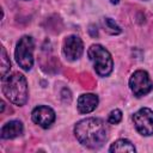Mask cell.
I'll return each mask as SVG.
<instances>
[{"label":"cell","instance_id":"1","mask_svg":"<svg viewBox=\"0 0 153 153\" xmlns=\"http://www.w3.org/2000/svg\"><path fill=\"white\" fill-rule=\"evenodd\" d=\"M74 134L81 145L88 148H99L108 139L109 128L103 120L90 117L75 124Z\"/></svg>","mask_w":153,"mask_h":153},{"label":"cell","instance_id":"2","mask_svg":"<svg viewBox=\"0 0 153 153\" xmlns=\"http://www.w3.org/2000/svg\"><path fill=\"white\" fill-rule=\"evenodd\" d=\"M2 92L6 98L16 105H24L27 100V82L23 74L13 73L1 79Z\"/></svg>","mask_w":153,"mask_h":153},{"label":"cell","instance_id":"3","mask_svg":"<svg viewBox=\"0 0 153 153\" xmlns=\"http://www.w3.org/2000/svg\"><path fill=\"white\" fill-rule=\"evenodd\" d=\"M87 54L98 75L108 76L112 72V57L104 47H102L100 44H93L88 48Z\"/></svg>","mask_w":153,"mask_h":153},{"label":"cell","instance_id":"4","mask_svg":"<svg viewBox=\"0 0 153 153\" xmlns=\"http://www.w3.org/2000/svg\"><path fill=\"white\" fill-rule=\"evenodd\" d=\"M33 41L30 36H23L16 47V60L24 71H30L33 65Z\"/></svg>","mask_w":153,"mask_h":153},{"label":"cell","instance_id":"5","mask_svg":"<svg viewBox=\"0 0 153 153\" xmlns=\"http://www.w3.org/2000/svg\"><path fill=\"white\" fill-rule=\"evenodd\" d=\"M129 86L134 96L136 97H142L147 93H149L153 88V82L146 71H136L134 74L130 76L129 80Z\"/></svg>","mask_w":153,"mask_h":153},{"label":"cell","instance_id":"6","mask_svg":"<svg viewBox=\"0 0 153 153\" xmlns=\"http://www.w3.org/2000/svg\"><path fill=\"white\" fill-rule=\"evenodd\" d=\"M136 130L145 136L153 134V111L148 108H142L133 116Z\"/></svg>","mask_w":153,"mask_h":153},{"label":"cell","instance_id":"7","mask_svg":"<svg viewBox=\"0 0 153 153\" xmlns=\"http://www.w3.org/2000/svg\"><path fill=\"white\" fill-rule=\"evenodd\" d=\"M62 51L67 60H69V61L78 60L82 55V51H84V43H82L81 38L75 35H71V36L66 37V39L63 42Z\"/></svg>","mask_w":153,"mask_h":153},{"label":"cell","instance_id":"8","mask_svg":"<svg viewBox=\"0 0 153 153\" xmlns=\"http://www.w3.org/2000/svg\"><path fill=\"white\" fill-rule=\"evenodd\" d=\"M32 121L41 126L42 128H48L53 124L55 121V112L51 108L45 106V105H39L33 109L32 111Z\"/></svg>","mask_w":153,"mask_h":153},{"label":"cell","instance_id":"9","mask_svg":"<svg viewBox=\"0 0 153 153\" xmlns=\"http://www.w3.org/2000/svg\"><path fill=\"white\" fill-rule=\"evenodd\" d=\"M98 105V97L93 93H84L78 98V110L81 114L93 111Z\"/></svg>","mask_w":153,"mask_h":153},{"label":"cell","instance_id":"10","mask_svg":"<svg viewBox=\"0 0 153 153\" xmlns=\"http://www.w3.org/2000/svg\"><path fill=\"white\" fill-rule=\"evenodd\" d=\"M0 134L2 139H14L23 134V123L16 120L10 121L2 126Z\"/></svg>","mask_w":153,"mask_h":153},{"label":"cell","instance_id":"11","mask_svg":"<svg viewBox=\"0 0 153 153\" xmlns=\"http://www.w3.org/2000/svg\"><path fill=\"white\" fill-rule=\"evenodd\" d=\"M109 151L110 152H131L133 153V152H135V147L129 140L120 139L110 146Z\"/></svg>","mask_w":153,"mask_h":153},{"label":"cell","instance_id":"12","mask_svg":"<svg viewBox=\"0 0 153 153\" xmlns=\"http://www.w3.org/2000/svg\"><path fill=\"white\" fill-rule=\"evenodd\" d=\"M11 69V62L6 54L5 48H1V79L7 75V73Z\"/></svg>","mask_w":153,"mask_h":153},{"label":"cell","instance_id":"13","mask_svg":"<svg viewBox=\"0 0 153 153\" xmlns=\"http://www.w3.org/2000/svg\"><path fill=\"white\" fill-rule=\"evenodd\" d=\"M103 25L105 27V30L110 33V35H118L121 32V27L115 23V20H112L111 18H104L103 20Z\"/></svg>","mask_w":153,"mask_h":153},{"label":"cell","instance_id":"14","mask_svg":"<svg viewBox=\"0 0 153 153\" xmlns=\"http://www.w3.org/2000/svg\"><path fill=\"white\" fill-rule=\"evenodd\" d=\"M121 120H122V112H121V110L115 109V110H112V111L109 114V117H108L109 123H111V124H117V123L121 122Z\"/></svg>","mask_w":153,"mask_h":153},{"label":"cell","instance_id":"15","mask_svg":"<svg viewBox=\"0 0 153 153\" xmlns=\"http://www.w3.org/2000/svg\"><path fill=\"white\" fill-rule=\"evenodd\" d=\"M111 4H118L120 2V0H109Z\"/></svg>","mask_w":153,"mask_h":153}]
</instances>
